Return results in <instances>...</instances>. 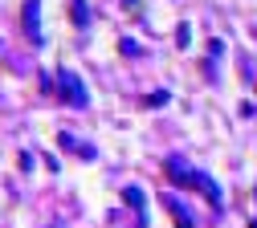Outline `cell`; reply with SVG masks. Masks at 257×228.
I'll return each mask as SVG.
<instances>
[{
  "instance_id": "3",
  "label": "cell",
  "mask_w": 257,
  "mask_h": 228,
  "mask_svg": "<svg viewBox=\"0 0 257 228\" xmlns=\"http://www.w3.org/2000/svg\"><path fill=\"white\" fill-rule=\"evenodd\" d=\"M168 175H172L176 187H188V179H192V171L184 167V159H168Z\"/></svg>"
},
{
  "instance_id": "2",
  "label": "cell",
  "mask_w": 257,
  "mask_h": 228,
  "mask_svg": "<svg viewBox=\"0 0 257 228\" xmlns=\"http://www.w3.org/2000/svg\"><path fill=\"white\" fill-rule=\"evenodd\" d=\"M188 187H196V191H204L212 208H220V200H224V195H220V187H216V183H212V179H208L204 171H192V179H188Z\"/></svg>"
},
{
  "instance_id": "8",
  "label": "cell",
  "mask_w": 257,
  "mask_h": 228,
  "mask_svg": "<svg viewBox=\"0 0 257 228\" xmlns=\"http://www.w3.org/2000/svg\"><path fill=\"white\" fill-rule=\"evenodd\" d=\"M249 228H257V216H253V224H249Z\"/></svg>"
},
{
  "instance_id": "7",
  "label": "cell",
  "mask_w": 257,
  "mask_h": 228,
  "mask_svg": "<svg viewBox=\"0 0 257 228\" xmlns=\"http://www.w3.org/2000/svg\"><path fill=\"white\" fill-rule=\"evenodd\" d=\"M188 37H192V29H188V25H180V29H176V41H180V45H188Z\"/></svg>"
},
{
  "instance_id": "4",
  "label": "cell",
  "mask_w": 257,
  "mask_h": 228,
  "mask_svg": "<svg viewBox=\"0 0 257 228\" xmlns=\"http://www.w3.org/2000/svg\"><path fill=\"white\" fill-rule=\"evenodd\" d=\"M70 13H74V25H78V29L90 25V17H86V0H70Z\"/></svg>"
},
{
  "instance_id": "1",
  "label": "cell",
  "mask_w": 257,
  "mask_h": 228,
  "mask_svg": "<svg viewBox=\"0 0 257 228\" xmlns=\"http://www.w3.org/2000/svg\"><path fill=\"white\" fill-rule=\"evenodd\" d=\"M57 94L66 98V102H74V106H86V102H90V94L82 90V78L70 74V70H61V74H57Z\"/></svg>"
},
{
  "instance_id": "5",
  "label": "cell",
  "mask_w": 257,
  "mask_h": 228,
  "mask_svg": "<svg viewBox=\"0 0 257 228\" xmlns=\"http://www.w3.org/2000/svg\"><path fill=\"white\" fill-rule=\"evenodd\" d=\"M25 13H29V17H25V25H29V37L37 41V0H29V5H25Z\"/></svg>"
},
{
  "instance_id": "6",
  "label": "cell",
  "mask_w": 257,
  "mask_h": 228,
  "mask_svg": "<svg viewBox=\"0 0 257 228\" xmlns=\"http://www.w3.org/2000/svg\"><path fill=\"white\" fill-rule=\"evenodd\" d=\"M122 200L131 204V208H143V191H139V187H126V191H122Z\"/></svg>"
}]
</instances>
